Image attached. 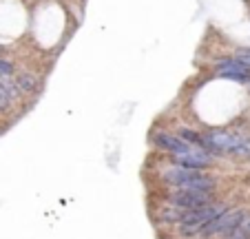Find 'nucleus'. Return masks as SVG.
<instances>
[{"label":"nucleus","mask_w":250,"mask_h":239,"mask_svg":"<svg viewBox=\"0 0 250 239\" xmlns=\"http://www.w3.org/2000/svg\"><path fill=\"white\" fill-rule=\"evenodd\" d=\"M16 87H18V91H24V93H36L40 87V80L33 73H20L16 78Z\"/></svg>","instance_id":"nucleus-9"},{"label":"nucleus","mask_w":250,"mask_h":239,"mask_svg":"<svg viewBox=\"0 0 250 239\" xmlns=\"http://www.w3.org/2000/svg\"><path fill=\"white\" fill-rule=\"evenodd\" d=\"M224 211H228V206L226 204H217V202L206 204V206H202V208H190V211L184 213V219L177 224V235L184 239H195L199 235V230H202L212 217L222 215Z\"/></svg>","instance_id":"nucleus-3"},{"label":"nucleus","mask_w":250,"mask_h":239,"mask_svg":"<svg viewBox=\"0 0 250 239\" xmlns=\"http://www.w3.org/2000/svg\"><path fill=\"white\" fill-rule=\"evenodd\" d=\"M153 146L160 151H164V153L168 155H180V153H188V151L195 149V144H190V142L182 140L180 135H173V133H153L151 137Z\"/></svg>","instance_id":"nucleus-6"},{"label":"nucleus","mask_w":250,"mask_h":239,"mask_svg":"<svg viewBox=\"0 0 250 239\" xmlns=\"http://www.w3.org/2000/svg\"><path fill=\"white\" fill-rule=\"evenodd\" d=\"M7 107H9V102H7V100L5 98H0V111H5V109Z\"/></svg>","instance_id":"nucleus-14"},{"label":"nucleus","mask_w":250,"mask_h":239,"mask_svg":"<svg viewBox=\"0 0 250 239\" xmlns=\"http://www.w3.org/2000/svg\"><path fill=\"white\" fill-rule=\"evenodd\" d=\"M162 184L168 188H188V191H212L217 186V179L202 169H184V166L168 164L160 173Z\"/></svg>","instance_id":"nucleus-1"},{"label":"nucleus","mask_w":250,"mask_h":239,"mask_svg":"<svg viewBox=\"0 0 250 239\" xmlns=\"http://www.w3.org/2000/svg\"><path fill=\"white\" fill-rule=\"evenodd\" d=\"M11 73H14V65L0 58V78H9Z\"/></svg>","instance_id":"nucleus-12"},{"label":"nucleus","mask_w":250,"mask_h":239,"mask_svg":"<svg viewBox=\"0 0 250 239\" xmlns=\"http://www.w3.org/2000/svg\"><path fill=\"white\" fill-rule=\"evenodd\" d=\"M202 149L212 155H250V142L237 133L208 131L202 133Z\"/></svg>","instance_id":"nucleus-2"},{"label":"nucleus","mask_w":250,"mask_h":239,"mask_svg":"<svg viewBox=\"0 0 250 239\" xmlns=\"http://www.w3.org/2000/svg\"><path fill=\"white\" fill-rule=\"evenodd\" d=\"M224 239H250V230L246 228L244 224H241L239 228H237V230H232V233L228 235V237H224Z\"/></svg>","instance_id":"nucleus-11"},{"label":"nucleus","mask_w":250,"mask_h":239,"mask_svg":"<svg viewBox=\"0 0 250 239\" xmlns=\"http://www.w3.org/2000/svg\"><path fill=\"white\" fill-rule=\"evenodd\" d=\"M162 199L170 206L184 208V211H190V208H202L206 204H212V191H188V188H168V191L162 193Z\"/></svg>","instance_id":"nucleus-4"},{"label":"nucleus","mask_w":250,"mask_h":239,"mask_svg":"<svg viewBox=\"0 0 250 239\" xmlns=\"http://www.w3.org/2000/svg\"><path fill=\"white\" fill-rule=\"evenodd\" d=\"M217 75L226 80H237V82H250V66H246L237 58H226L217 65Z\"/></svg>","instance_id":"nucleus-7"},{"label":"nucleus","mask_w":250,"mask_h":239,"mask_svg":"<svg viewBox=\"0 0 250 239\" xmlns=\"http://www.w3.org/2000/svg\"><path fill=\"white\" fill-rule=\"evenodd\" d=\"M177 135H180L182 140H186V142H190V144H195V146H202V133H197V131H190V129L182 127L180 131H177Z\"/></svg>","instance_id":"nucleus-10"},{"label":"nucleus","mask_w":250,"mask_h":239,"mask_svg":"<svg viewBox=\"0 0 250 239\" xmlns=\"http://www.w3.org/2000/svg\"><path fill=\"white\" fill-rule=\"evenodd\" d=\"M215 162V155L208 153L202 146H195L188 153H180V155H168V164L175 166H184V169H202L206 171L208 166H212Z\"/></svg>","instance_id":"nucleus-5"},{"label":"nucleus","mask_w":250,"mask_h":239,"mask_svg":"<svg viewBox=\"0 0 250 239\" xmlns=\"http://www.w3.org/2000/svg\"><path fill=\"white\" fill-rule=\"evenodd\" d=\"M237 60H241L246 66H250V49H244V51L237 53Z\"/></svg>","instance_id":"nucleus-13"},{"label":"nucleus","mask_w":250,"mask_h":239,"mask_svg":"<svg viewBox=\"0 0 250 239\" xmlns=\"http://www.w3.org/2000/svg\"><path fill=\"white\" fill-rule=\"evenodd\" d=\"M184 208H177V206H170V204H166V206H162L160 211L155 213V219L162 221V224H180L182 219H184Z\"/></svg>","instance_id":"nucleus-8"},{"label":"nucleus","mask_w":250,"mask_h":239,"mask_svg":"<svg viewBox=\"0 0 250 239\" xmlns=\"http://www.w3.org/2000/svg\"><path fill=\"white\" fill-rule=\"evenodd\" d=\"M244 226H246V228H248V230H250V217H248V219H246V221H244Z\"/></svg>","instance_id":"nucleus-15"}]
</instances>
